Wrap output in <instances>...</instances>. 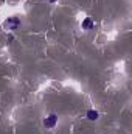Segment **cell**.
I'll return each mask as SVG.
<instances>
[{"label":"cell","instance_id":"obj_1","mask_svg":"<svg viewBox=\"0 0 132 134\" xmlns=\"http://www.w3.org/2000/svg\"><path fill=\"white\" fill-rule=\"evenodd\" d=\"M20 27H22V22H20L19 17H8L3 22V28L8 30V31H17Z\"/></svg>","mask_w":132,"mask_h":134},{"label":"cell","instance_id":"obj_2","mask_svg":"<svg viewBox=\"0 0 132 134\" xmlns=\"http://www.w3.org/2000/svg\"><path fill=\"white\" fill-rule=\"evenodd\" d=\"M56 123H58V115H56V114H50L48 117L44 119V125H45V128H48V130L55 128Z\"/></svg>","mask_w":132,"mask_h":134},{"label":"cell","instance_id":"obj_5","mask_svg":"<svg viewBox=\"0 0 132 134\" xmlns=\"http://www.w3.org/2000/svg\"><path fill=\"white\" fill-rule=\"evenodd\" d=\"M48 3H55V2H58V0H47Z\"/></svg>","mask_w":132,"mask_h":134},{"label":"cell","instance_id":"obj_4","mask_svg":"<svg viewBox=\"0 0 132 134\" xmlns=\"http://www.w3.org/2000/svg\"><path fill=\"white\" fill-rule=\"evenodd\" d=\"M99 117L98 111H95V109H90V111H87V119L89 120H97Z\"/></svg>","mask_w":132,"mask_h":134},{"label":"cell","instance_id":"obj_3","mask_svg":"<svg viewBox=\"0 0 132 134\" xmlns=\"http://www.w3.org/2000/svg\"><path fill=\"white\" fill-rule=\"evenodd\" d=\"M81 25H82V28H84V30H92V28L95 27V24H93V20H92L90 17H86V19L82 20V24H81Z\"/></svg>","mask_w":132,"mask_h":134}]
</instances>
